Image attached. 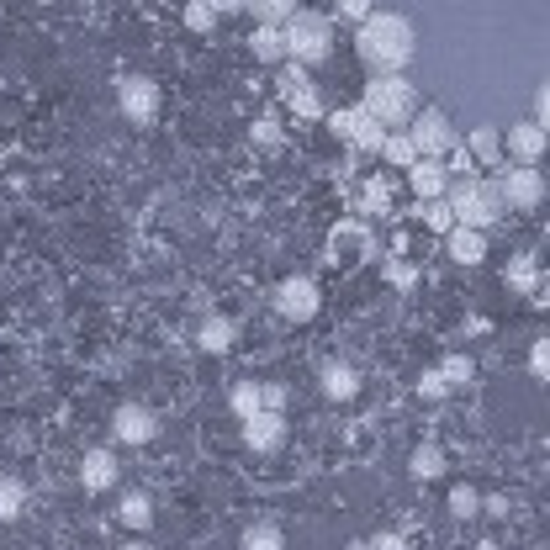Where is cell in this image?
Instances as JSON below:
<instances>
[{
	"instance_id": "74e56055",
	"label": "cell",
	"mask_w": 550,
	"mask_h": 550,
	"mask_svg": "<svg viewBox=\"0 0 550 550\" xmlns=\"http://www.w3.org/2000/svg\"><path fill=\"white\" fill-rule=\"evenodd\" d=\"M371 11H376L371 0H339V16H344V22H365Z\"/></svg>"
},
{
	"instance_id": "603a6c76",
	"label": "cell",
	"mask_w": 550,
	"mask_h": 550,
	"mask_svg": "<svg viewBox=\"0 0 550 550\" xmlns=\"http://www.w3.org/2000/svg\"><path fill=\"white\" fill-rule=\"evenodd\" d=\"M408 471L418 476V482H434V476L445 471V450H439V445H418L413 461H408Z\"/></svg>"
},
{
	"instance_id": "d6986e66",
	"label": "cell",
	"mask_w": 550,
	"mask_h": 550,
	"mask_svg": "<svg viewBox=\"0 0 550 550\" xmlns=\"http://www.w3.org/2000/svg\"><path fill=\"white\" fill-rule=\"evenodd\" d=\"M249 48H254V59H260V64H286V32L281 27H254Z\"/></svg>"
},
{
	"instance_id": "e575fe53",
	"label": "cell",
	"mask_w": 550,
	"mask_h": 550,
	"mask_svg": "<svg viewBox=\"0 0 550 550\" xmlns=\"http://www.w3.org/2000/svg\"><path fill=\"white\" fill-rule=\"evenodd\" d=\"M445 170H455L461 180H476V159L466 154V143H455V149H450V164H445Z\"/></svg>"
},
{
	"instance_id": "3957f363",
	"label": "cell",
	"mask_w": 550,
	"mask_h": 550,
	"mask_svg": "<svg viewBox=\"0 0 550 550\" xmlns=\"http://www.w3.org/2000/svg\"><path fill=\"white\" fill-rule=\"evenodd\" d=\"M445 201H450L455 223H461V228H482V233L508 212L498 180H455V186L445 191Z\"/></svg>"
},
{
	"instance_id": "9a60e30c",
	"label": "cell",
	"mask_w": 550,
	"mask_h": 550,
	"mask_svg": "<svg viewBox=\"0 0 550 550\" xmlns=\"http://www.w3.org/2000/svg\"><path fill=\"white\" fill-rule=\"evenodd\" d=\"M244 439H249V450H281V439H286V418L281 413H254V418H244Z\"/></svg>"
},
{
	"instance_id": "44dd1931",
	"label": "cell",
	"mask_w": 550,
	"mask_h": 550,
	"mask_svg": "<svg viewBox=\"0 0 550 550\" xmlns=\"http://www.w3.org/2000/svg\"><path fill=\"white\" fill-rule=\"evenodd\" d=\"M196 344H201L207 355L233 350V323H228V318H207V323H201V334H196Z\"/></svg>"
},
{
	"instance_id": "8d00e7d4",
	"label": "cell",
	"mask_w": 550,
	"mask_h": 550,
	"mask_svg": "<svg viewBox=\"0 0 550 550\" xmlns=\"http://www.w3.org/2000/svg\"><path fill=\"white\" fill-rule=\"evenodd\" d=\"M254 143H265V149H281V122H275V117H260V122H254Z\"/></svg>"
},
{
	"instance_id": "836d02e7",
	"label": "cell",
	"mask_w": 550,
	"mask_h": 550,
	"mask_svg": "<svg viewBox=\"0 0 550 550\" xmlns=\"http://www.w3.org/2000/svg\"><path fill=\"white\" fill-rule=\"evenodd\" d=\"M387 207H392L387 180H371V186H365V212H387Z\"/></svg>"
},
{
	"instance_id": "cb8c5ba5",
	"label": "cell",
	"mask_w": 550,
	"mask_h": 550,
	"mask_svg": "<svg viewBox=\"0 0 550 550\" xmlns=\"http://www.w3.org/2000/svg\"><path fill=\"white\" fill-rule=\"evenodd\" d=\"M122 524H127V529H149V524H154L149 492H127V498H122Z\"/></svg>"
},
{
	"instance_id": "ab89813d",
	"label": "cell",
	"mask_w": 550,
	"mask_h": 550,
	"mask_svg": "<svg viewBox=\"0 0 550 550\" xmlns=\"http://www.w3.org/2000/svg\"><path fill=\"white\" fill-rule=\"evenodd\" d=\"M260 392H265V408H270V413H281V408H286V387H275V381H265Z\"/></svg>"
},
{
	"instance_id": "6da1fadb",
	"label": "cell",
	"mask_w": 550,
	"mask_h": 550,
	"mask_svg": "<svg viewBox=\"0 0 550 550\" xmlns=\"http://www.w3.org/2000/svg\"><path fill=\"white\" fill-rule=\"evenodd\" d=\"M413 43H418V32L397 11H371L355 32V53L371 75H402L413 64Z\"/></svg>"
},
{
	"instance_id": "83f0119b",
	"label": "cell",
	"mask_w": 550,
	"mask_h": 550,
	"mask_svg": "<svg viewBox=\"0 0 550 550\" xmlns=\"http://www.w3.org/2000/svg\"><path fill=\"white\" fill-rule=\"evenodd\" d=\"M186 27L207 38V32L217 27V6H212V0H186Z\"/></svg>"
},
{
	"instance_id": "d6a6232c",
	"label": "cell",
	"mask_w": 550,
	"mask_h": 550,
	"mask_svg": "<svg viewBox=\"0 0 550 550\" xmlns=\"http://www.w3.org/2000/svg\"><path fill=\"white\" fill-rule=\"evenodd\" d=\"M529 371H535L540 381H550V334L529 344Z\"/></svg>"
},
{
	"instance_id": "8fae6325",
	"label": "cell",
	"mask_w": 550,
	"mask_h": 550,
	"mask_svg": "<svg viewBox=\"0 0 550 550\" xmlns=\"http://www.w3.org/2000/svg\"><path fill=\"white\" fill-rule=\"evenodd\" d=\"M112 434L127 439V445H149V439L159 434V418L143 408V402H122V408L112 413Z\"/></svg>"
},
{
	"instance_id": "7c38bea8",
	"label": "cell",
	"mask_w": 550,
	"mask_h": 550,
	"mask_svg": "<svg viewBox=\"0 0 550 550\" xmlns=\"http://www.w3.org/2000/svg\"><path fill=\"white\" fill-rule=\"evenodd\" d=\"M503 149L519 159V164H540V154L550 149V133H545L535 117H529V122H513V127H508V138H503Z\"/></svg>"
},
{
	"instance_id": "f546056e",
	"label": "cell",
	"mask_w": 550,
	"mask_h": 550,
	"mask_svg": "<svg viewBox=\"0 0 550 550\" xmlns=\"http://www.w3.org/2000/svg\"><path fill=\"white\" fill-rule=\"evenodd\" d=\"M450 513H455V519L482 513V492H476V487H455V492H450Z\"/></svg>"
},
{
	"instance_id": "5b68a950",
	"label": "cell",
	"mask_w": 550,
	"mask_h": 550,
	"mask_svg": "<svg viewBox=\"0 0 550 550\" xmlns=\"http://www.w3.org/2000/svg\"><path fill=\"white\" fill-rule=\"evenodd\" d=\"M402 133L413 138V149H418V159H445L455 143H461V133H455V122L439 112V106H418V117L402 127Z\"/></svg>"
},
{
	"instance_id": "ba28073f",
	"label": "cell",
	"mask_w": 550,
	"mask_h": 550,
	"mask_svg": "<svg viewBox=\"0 0 550 550\" xmlns=\"http://www.w3.org/2000/svg\"><path fill=\"white\" fill-rule=\"evenodd\" d=\"M318 281H307V275H286L281 286H275V313H281L286 323H307V318H318Z\"/></svg>"
},
{
	"instance_id": "52a82bcc",
	"label": "cell",
	"mask_w": 550,
	"mask_h": 550,
	"mask_svg": "<svg viewBox=\"0 0 550 550\" xmlns=\"http://www.w3.org/2000/svg\"><path fill=\"white\" fill-rule=\"evenodd\" d=\"M498 186H503V201L513 212H540L545 207V175L535 164H513V170L498 175Z\"/></svg>"
},
{
	"instance_id": "60d3db41",
	"label": "cell",
	"mask_w": 550,
	"mask_h": 550,
	"mask_svg": "<svg viewBox=\"0 0 550 550\" xmlns=\"http://www.w3.org/2000/svg\"><path fill=\"white\" fill-rule=\"evenodd\" d=\"M371 550H408V540H402V535H381Z\"/></svg>"
},
{
	"instance_id": "4316f807",
	"label": "cell",
	"mask_w": 550,
	"mask_h": 550,
	"mask_svg": "<svg viewBox=\"0 0 550 550\" xmlns=\"http://www.w3.org/2000/svg\"><path fill=\"white\" fill-rule=\"evenodd\" d=\"M27 503V487L16 482V476H0V519H16Z\"/></svg>"
},
{
	"instance_id": "8992f818",
	"label": "cell",
	"mask_w": 550,
	"mask_h": 550,
	"mask_svg": "<svg viewBox=\"0 0 550 550\" xmlns=\"http://www.w3.org/2000/svg\"><path fill=\"white\" fill-rule=\"evenodd\" d=\"M328 127H334V138L350 143L355 154H381V143H387V127L365 112V106H350V112H328Z\"/></svg>"
},
{
	"instance_id": "7a4b0ae2",
	"label": "cell",
	"mask_w": 550,
	"mask_h": 550,
	"mask_svg": "<svg viewBox=\"0 0 550 550\" xmlns=\"http://www.w3.org/2000/svg\"><path fill=\"white\" fill-rule=\"evenodd\" d=\"M360 106L371 112L387 133H402L413 117H418V85L408 75H371V85H365Z\"/></svg>"
},
{
	"instance_id": "f35d334b",
	"label": "cell",
	"mask_w": 550,
	"mask_h": 550,
	"mask_svg": "<svg viewBox=\"0 0 550 550\" xmlns=\"http://www.w3.org/2000/svg\"><path fill=\"white\" fill-rule=\"evenodd\" d=\"M535 122L545 127V133H550V80L535 90Z\"/></svg>"
},
{
	"instance_id": "277c9868",
	"label": "cell",
	"mask_w": 550,
	"mask_h": 550,
	"mask_svg": "<svg viewBox=\"0 0 550 550\" xmlns=\"http://www.w3.org/2000/svg\"><path fill=\"white\" fill-rule=\"evenodd\" d=\"M281 32H286V59L302 69L323 64L334 53V16H323V11H297Z\"/></svg>"
},
{
	"instance_id": "f6af8a7d",
	"label": "cell",
	"mask_w": 550,
	"mask_h": 550,
	"mask_svg": "<svg viewBox=\"0 0 550 550\" xmlns=\"http://www.w3.org/2000/svg\"><path fill=\"white\" fill-rule=\"evenodd\" d=\"M122 550H149V545H122Z\"/></svg>"
},
{
	"instance_id": "484cf974",
	"label": "cell",
	"mask_w": 550,
	"mask_h": 550,
	"mask_svg": "<svg viewBox=\"0 0 550 550\" xmlns=\"http://www.w3.org/2000/svg\"><path fill=\"white\" fill-rule=\"evenodd\" d=\"M434 371H439V376H445V387L455 392V387H466V381L476 376V365H471V355H445V360H439V365H434Z\"/></svg>"
},
{
	"instance_id": "7bdbcfd3",
	"label": "cell",
	"mask_w": 550,
	"mask_h": 550,
	"mask_svg": "<svg viewBox=\"0 0 550 550\" xmlns=\"http://www.w3.org/2000/svg\"><path fill=\"white\" fill-rule=\"evenodd\" d=\"M476 550H498V545H492V540H482V545H476Z\"/></svg>"
},
{
	"instance_id": "b9f144b4",
	"label": "cell",
	"mask_w": 550,
	"mask_h": 550,
	"mask_svg": "<svg viewBox=\"0 0 550 550\" xmlns=\"http://www.w3.org/2000/svg\"><path fill=\"white\" fill-rule=\"evenodd\" d=\"M212 6H217V16H223V11H249V0H212Z\"/></svg>"
},
{
	"instance_id": "ee69618b",
	"label": "cell",
	"mask_w": 550,
	"mask_h": 550,
	"mask_svg": "<svg viewBox=\"0 0 550 550\" xmlns=\"http://www.w3.org/2000/svg\"><path fill=\"white\" fill-rule=\"evenodd\" d=\"M344 550H371V545H360V540H355V545H344Z\"/></svg>"
},
{
	"instance_id": "d590c367",
	"label": "cell",
	"mask_w": 550,
	"mask_h": 550,
	"mask_svg": "<svg viewBox=\"0 0 550 550\" xmlns=\"http://www.w3.org/2000/svg\"><path fill=\"white\" fill-rule=\"evenodd\" d=\"M418 397H429V402H439V397H450V387H445V376H439V371H424V376H418Z\"/></svg>"
},
{
	"instance_id": "e0dca14e",
	"label": "cell",
	"mask_w": 550,
	"mask_h": 550,
	"mask_svg": "<svg viewBox=\"0 0 550 550\" xmlns=\"http://www.w3.org/2000/svg\"><path fill=\"white\" fill-rule=\"evenodd\" d=\"M466 154L476 159V164H498L503 159V133L492 122H482V127H471V138H466Z\"/></svg>"
},
{
	"instance_id": "9c48e42d",
	"label": "cell",
	"mask_w": 550,
	"mask_h": 550,
	"mask_svg": "<svg viewBox=\"0 0 550 550\" xmlns=\"http://www.w3.org/2000/svg\"><path fill=\"white\" fill-rule=\"evenodd\" d=\"M117 106H122L127 122L149 127V122L159 117V85H154L149 75H122V80H117Z\"/></svg>"
},
{
	"instance_id": "30bf717a",
	"label": "cell",
	"mask_w": 550,
	"mask_h": 550,
	"mask_svg": "<svg viewBox=\"0 0 550 550\" xmlns=\"http://www.w3.org/2000/svg\"><path fill=\"white\" fill-rule=\"evenodd\" d=\"M281 101H286L297 117H323V96H318V85L307 80L302 64H291L286 75H281Z\"/></svg>"
},
{
	"instance_id": "ffe728a7",
	"label": "cell",
	"mask_w": 550,
	"mask_h": 550,
	"mask_svg": "<svg viewBox=\"0 0 550 550\" xmlns=\"http://www.w3.org/2000/svg\"><path fill=\"white\" fill-rule=\"evenodd\" d=\"M249 11H254V27H286L302 6L297 0H249Z\"/></svg>"
},
{
	"instance_id": "2e32d148",
	"label": "cell",
	"mask_w": 550,
	"mask_h": 550,
	"mask_svg": "<svg viewBox=\"0 0 550 550\" xmlns=\"http://www.w3.org/2000/svg\"><path fill=\"white\" fill-rule=\"evenodd\" d=\"M80 482H85V492H106V487H117V455H112V450H85V461H80Z\"/></svg>"
},
{
	"instance_id": "4dcf8cb0",
	"label": "cell",
	"mask_w": 550,
	"mask_h": 550,
	"mask_svg": "<svg viewBox=\"0 0 550 550\" xmlns=\"http://www.w3.org/2000/svg\"><path fill=\"white\" fill-rule=\"evenodd\" d=\"M244 550H281V529H275V524H254L244 535Z\"/></svg>"
},
{
	"instance_id": "1f68e13d",
	"label": "cell",
	"mask_w": 550,
	"mask_h": 550,
	"mask_svg": "<svg viewBox=\"0 0 550 550\" xmlns=\"http://www.w3.org/2000/svg\"><path fill=\"white\" fill-rule=\"evenodd\" d=\"M508 281L519 286V291H535V260H529V254H519V260L508 265Z\"/></svg>"
},
{
	"instance_id": "5bb4252c",
	"label": "cell",
	"mask_w": 550,
	"mask_h": 550,
	"mask_svg": "<svg viewBox=\"0 0 550 550\" xmlns=\"http://www.w3.org/2000/svg\"><path fill=\"white\" fill-rule=\"evenodd\" d=\"M445 254H450L455 265H482V260H487V233L455 223V228L445 233Z\"/></svg>"
},
{
	"instance_id": "d4e9b609",
	"label": "cell",
	"mask_w": 550,
	"mask_h": 550,
	"mask_svg": "<svg viewBox=\"0 0 550 550\" xmlns=\"http://www.w3.org/2000/svg\"><path fill=\"white\" fill-rule=\"evenodd\" d=\"M381 159L397 164V170H413V164H418V149H413L408 133H387V143H381Z\"/></svg>"
},
{
	"instance_id": "f1b7e54d",
	"label": "cell",
	"mask_w": 550,
	"mask_h": 550,
	"mask_svg": "<svg viewBox=\"0 0 550 550\" xmlns=\"http://www.w3.org/2000/svg\"><path fill=\"white\" fill-rule=\"evenodd\" d=\"M418 212H424V223H429L434 233H450V228H455V212H450V201H445V196H439V201H424Z\"/></svg>"
},
{
	"instance_id": "7402d4cb",
	"label": "cell",
	"mask_w": 550,
	"mask_h": 550,
	"mask_svg": "<svg viewBox=\"0 0 550 550\" xmlns=\"http://www.w3.org/2000/svg\"><path fill=\"white\" fill-rule=\"evenodd\" d=\"M228 402H233V413H238V418L265 413V392H260V381H238V387L228 392Z\"/></svg>"
},
{
	"instance_id": "4fadbf2b",
	"label": "cell",
	"mask_w": 550,
	"mask_h": 550,
	"mask_svg": "<svg viewBox=\"0 0 550 550\" xmlns=\"http://www.w3.org/2000/svg\"><path fill=\"white\" fill-rule=\"evenodd\" d=\"M408 186L418 201H439L450 191V170H445V159H418L413 170H408Z\"/></svg>"
},
{
	"instance_id": "ac0fdd59",
	"label": "cell",
	"mask_w": 550,
	"mask_h": 550,
	"mask_svg": "<svg viewBox=\"0 0 550 550\" xmlns=\"http://www.w3.org/2000/svg\"><path fill=\"white\" fill-rule=\"evenodd\" d=\"M323 392L328 397H339V402H350L360 392V376H355V365H339V360H328L323 365Z\"/></svg>"
}]
</instances>
